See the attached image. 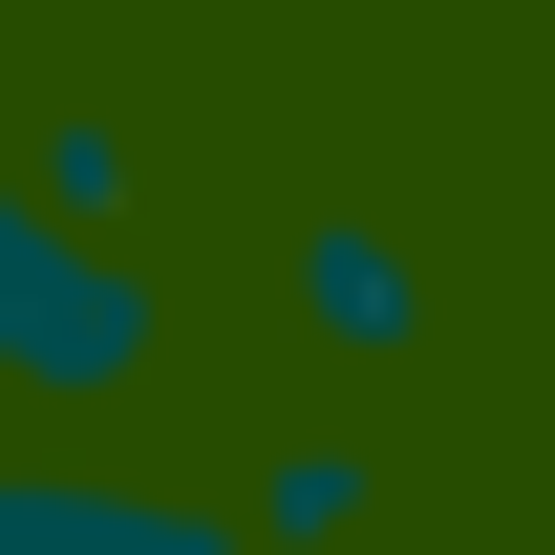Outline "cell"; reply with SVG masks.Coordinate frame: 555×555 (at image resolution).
<instances>
[{"instance_id": "6da1fadb", "label": "cell", "mask_w": 555, "mask_h": 555, "mask_svg": "<svg viewBox=\"0 0 555 555\" xmlns=\"http://www.w3.org/2000/svg\"><path fill=\"white\" fill-rule=\"evenodd\" d=\"M150 278L86 235V214H43L22 171H0V406H129L150 385Z\"/></svg>"}, {"instance_id": "277c9868", "label": "cell", "mask_w": 555, "mask_h": 555, "mask_svg": "<svg viewBox=\"0 0 555 555\" xmlns=\"http://www.w3.org/2000/svg\"><path fill=\"white\" fill-rule=\"evenodd\" d=\"M107 491H129V470H43V449H0V555H107Z\"/></svg>"}, {"instance_id": "3957f363", "label": "cell", "mask_w": 555, "mask_h": 555, "mask_svg": "<svg viewBox=\"0 0 555 555\" xmlns=\"http://www.w3.org/2000/svg\"><path fill=\"white\" fill-rule=\"evenodd\" d=\"M363 491H385L363 449H278V470L235 491V513H257V555H343V534H363Z\"/></svg>"}, {"instance_id": "7a4b0ae2", "label": "cell", "mask_w": 555, "mask_h": 555, "mask_svg": "<svg viewBox=\"0 0 555 555\" xmlns=\"http://www.w3.org/2000/svg\"><path fill=\"white\" fill-rule=\"evenodd\" d=\"M278 299H299V343H343V363H406V343H427V278L385 257L363 214H343V235H299V278H278Z\"/></svg>"}]
</instances>
